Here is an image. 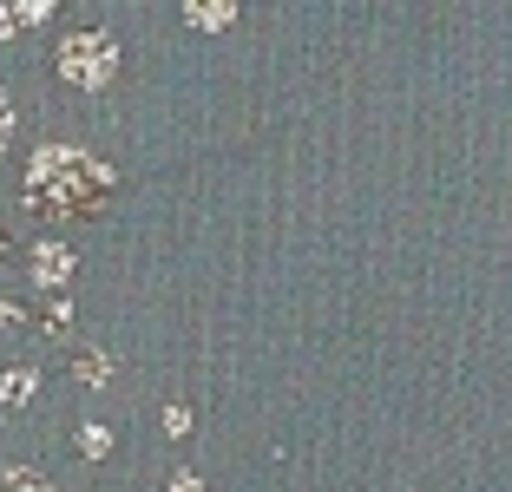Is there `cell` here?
Wrapping results in <instances>:
<instances>
[{
  "mask_svg": "<svg viewBox=\"0 0 512 492\" xmlns=\"http://www.w3.org/2000/svg\"><path fill=\"white\" fill-rule=\"evenodd\" d=\"M112 191H119L112 164L79 145H40L27 158V178H20V204L46 210V217H99Z\"/></svg>",
  "mask_w": 512,
  "mask_h": 492,
  "instance_id": "1",
  "label": "cell"
},
{
  "mask_svg": "<svg viewBox=\"0 0 512 492\" xmlns=\"http://www.w3.org/2000/svg\"><path fill=\"white\" fill-rule=\"evenodd\" d=\"M112 73H119V40L112 33H66L60 40V79L79 92H99L112 86Z\"/></svg>",
  "mask_w": 512,
  "mask_h": 492,
  "instance_id": "2",
  "label": "cell"
},
{
  "mask_svg": "<svg viewBox=\"0 0 512 492\" xmlns=\"http://www.w3.org/2000/svg\"><path fill=\"white\" fill-rule=\"evenodd\" d=\"M66 276H73V250H66V243H40V250H33V283L66 289Z\"/></svg>",
  "mask_w": 512,
  "mask_h": 492,
  "instance_id": "3",
  "label": "cell"
},
{
  "mask_svg": "<svg viewBox=\"0 0 512 492\" xmlns=\"http://www.w3.org/2000/svg\"><path fill=\"white\" fill-rule=\"evenodd\" d=\"M184 20H191V27H204V33H217V27H230V20H237V0H191V7H184Z\"/></svg>",
  "mask_w": 512,
  "mask_h": 492,
  "instance_id": "4",
  "label": "cell"
},
{
  "mask_svg": "<svg viewBox=\"0 0 512 492\" xmlns=\"http://www.w3.org/2000/svg\"><path fill=\"white\" fill-rule=\"evenodd\" d=\"M33 388H40V374H33V368H7V374H0V401H7V407H27Z\"/></svg>",
  "mask_w": 512,
  "mask_h": 492,
  "instance_id": "5",
  "label": "cell"
},
{
  "mask_svg": "<svg viewBox=\"0 0 512 492\" xmlns=\"http://www.w3.org/2000/svg\"><path fill=\"white\" fill-rule=\"evenodd\" d=\"M0 492H53V479L33 466H0Z\"/></svg>",
  "mask_w": 512,
  "mask_h": 492,
  "instance_id": "6",
  "label": "cell"
},
{
  "mask_svg": "<svg viewBox=\"0 0 512 492\" xmlns=\"http://www.w3.org/2000/svg\"><path fill=\"white\" fill-rule=\"evenodd\" d=\"M7 14H14V33H20V27H40V20L53 14V0H14Z\"/></svg>",
  "mask_w": 512,
  "mask_h": 492,
  "instance_id": "7",
  "label": "cell"
},
{
  "mask_svg": "<svg viewBox=\"0 0 512 492\" xmlns=\"http://www.w3.org/2000/svg\"><path fill=\"white\" fill-rule=\"evenodd\" d=\"M106 374H112L106 355H79V381H86V388H106Z\"/></svg>",
  "mask_w": 512,
  "mask_h": 492,
  "instance_id": "8",
  "label": "cell"
},
{
  "mask_svg": "<svg viewBox=\"0 0 512 492\" xmlns=\"http://www.w3.org/2000/svg\"><path fill=\"white\" fill-rule=\"evenodd\" d=\"M79 453H86V460L112 453V433H106V427H86V433H79Z\"/></svg>",
  "mask_w": 512,
  "mask_h": 492,
  "instance_id": "9",
  "label": "cell"
},
{
  "mask_svg": "<svg viewBox=\"0 0 512 492\" xmlns=\"http://www.w3.org/2000/svg\"><path fill=\"white\" fill-rule=\"evenodd\" d=\"M165 433H171V440H184V433H191V414H184V407H178V401H171V407H165Z\"/></svg>",
  "mask_w": 512,
  "mask_h": 492,
  "instance_id": "10",
  "label": "cell"
},
{
  "mask_svg": "<svg viewBox=\"0 0 512 492\" xmlns=\"http://www.w3.org/2000/svg\"><path fill=\"white\" fill-rule=\"evenodd\" d=\"M14 145V105H7V86H0V151Z\"/></svg>",
  "mask_w": 512,
  "mask_h": 492,
  "instance_id": "11",
  "label": "cell"
},
{
  "mask_svg": "<svg viewBox=\"0 0 512 492\" xmlns=\"http://www.w3.org/2000/svg\"><path fill=\"white\" fill-rule=\"evenodd\" d=\"M171 492H204V486H197V473H178V479H171Z\"/></svg>",
  "mask_w": 512,
  "mask_h": 492,
  "instance_id": "12",
  "label": "cell"
},
{
  "mask_svg": "<svg viewBox=\"0 0 512 492\" xmlns=\"http://www.w3.org/2000/svg\"><path fill=\"white\" fill-rule=\"evenodd\" d=\"M7 33H14V14H7V7H0V40H7Z\"/></svg>",
  "mask_w": 512,
  "mask_h": 492,
  "instance_id": "13",
  "label": "cell"
},
{
  "mask_svg": "<svg viewBox=\"0 0 512 492\" xmlns=\"http://www.w3.org/2000/svg\"><path fill=\"white\" fill-rule=\"evenodd\" d=\"M0 250H7V237H0Z\"/></svg>",
  "mask_w": 512,
  "mask_h": 492,
  "instance_id": "14",
  "label": "cell"
}]
</instances>
